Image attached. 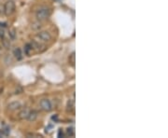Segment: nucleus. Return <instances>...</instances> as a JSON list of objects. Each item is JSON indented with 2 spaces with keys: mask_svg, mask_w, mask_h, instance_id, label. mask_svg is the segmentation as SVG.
<instances>
[{
  "mask_svg": "<svg viewBox=\"0 0 168 138\" xmlns=\"http://www.w3.org/2000/svg\"><path fill=\"white\" fill-rule=\"evenodd\" d=\"M51 15V11L48 9H41L39 10L37 12V18L39 21H43V20H46L50 17Z\"/></svg>",
  "mask_w": 168,
  "mask_h": 138,
  "instance_id": "f03ea898",
  "label": "nucleus"
},
{
  "mask_svg": "<svg viewBox=\"0 0 168 138\" xmlns=\"http://www.w3.org/2000/svg\"><path fill=\"white\" fill-rule=\"evenodd\" d=\"M14 10H15V3L12 0L7 1L5 6H4V10H3L6 16H10L14 12Z\"/></svg>",
  "mask_w": 168,
  "mask_h": 138,
  "instance_id": "f257e3e1",
  "label": "nucleus"
},
{
  "mask_svg": "<svg viewBox=\"0 0 168 138\" xmlns=\"http://www.w3.org/2000/svg\"><path fill=\"white\" fill-rule=\"evenodd\" d=\"M32 50H33V48H32L31 44H26L25 47V53L26 55H28V56H29L30 53H31V52H32Z\"/></svg>",
  "mask_w": 168,
  "mask_h": 138,
  "instance_id": "9b49d317",
  "label": "nucleus"
},
{
  "mask_svg": "<svg viewBox=\"0 0 168 138\" xmlns=\"http://www.w3.org/2000/svg\"><path fill=\"white\" fill-rule=\"evenodd\" d=\"M68 61H69L70 65H71L72 66H75V63H76V53H75V52H72V53L69 55Z\"/></svg>",
  "mask_w": 168,
  "mask_h": 138,
  "instance_id": "1a4fd4ad",
  "label": "nucleus"
},
{
  "mask_svg": "<svg viewBox=\"0 0 168 138\" xmlns=\"http://www.w3.org/2000/svg\"><path fill=\"white\" fill-rule=\"evenodd\" d=\"M28 114H29V110L25 109V110H23V111H21L19 113L18 117H19L20 120H25V119H27Z\"/></svg>",
  "mask_w": 168,
  "mask_h": 138,
  "instance_id": "6e6552de",
  "label": "nucleus"
},
{
  "mask_svg": "<svg viewBox=\"0 0 168 138\" xmlns=\"http://www.w3.org/2000/svg\"><path fill=\"white\" fill-rule=\"evenodd\" d=\"M40 107L44 110V111L49 112L53 109V105H51V101L48 99H43L40 101Z\"/></svg>",
  "mask_w": 168,
  "mask_h": 138,
  "instance_id": "7ed1b4c3",
  "label": "nucleus"
},
{
  "mask_svg": "<svg viewBox=\"0 0 168 138\" xmlns=\"http://www.w3.org/2000/svg\"><path fill=\"white\" fill-rule=\"evenodd\" d=\"M67 133H68L69 136H73L75 135V130H74V128H68V129H67Z\"/></svg>",
  "mask_w": 168,
  "mask_h": 138,
  "instance_id": "dca6fc26",
  "label": "nucleus"
},
{
  "mask_svg": "<svg viewBox=\"0 0 168 138\" xmlns=\"http://www.w3.org/2000/svg\"><path fill=\"white\" fill-rule=\"evenodd\" d=\"M75 108V101L74 100H69L67 103V110L68 111H74Z\"/></svg>",
  "mask_w": 168,
  "mask_h": 138,
  "instance_id": "9d476101",
  "label": "nucleus"
},
{
  "mask_svg": "<svg viewBox=\"0 0 168 138\" xmlns=\"http://www.w3.org/2000/svg\"><path fill=\"white\" fill-rule=\"evenodd\" d=\"M41 28V23L40 22H34L33 24H32V29L34 30H39Z\"/></svg>",
  "mask_w": 168,
  "mask_h": 138,
  "instance_id": "4468645a",
  "label": "nucleus"
},
{
  "mask_svg": "<svg viewBox=\"0 0 168 138\" xmlns=\"http://www.w3.org/2000/svg\"><path fill=\"white\" fill-rule=\"evenodd\" d=\"M38 112L37 111H29V114L27 116V119L29 121H35L38 119Z\"/></svg>",
  "mask_w": 168,
  "mask_h": 138,
  "instance_id": "423d86ee",
  "label": "nucleus"
},
{
  "mask_svg": "<svg viewBox=\"0 0 168 138\" xmlns=\"http://www.w3.org/2000/svg\"><path fill=\"white\" fill-rule=\"evenodd\" d=\"M0 37H4V31L3 30H1V29H0Z\"/></svg>",
  "mask_w": 168,
  "mask_h": 138,
  "instance_id": "a211bd4d",
  "label": "nucleus"
},
{
  "mask_svg": "<svg viewBox=\"0 0 168 138\" xmlns=\"http://www.w3.org/2000/svg\"><path fill=\"white\" fill-rule=\"evenodd\" d=\"M2 45L4 48H6V49H10V40H8L7 38H4L2 39Z\"/></svg>",
  "mask_w": 168,
  "mask_h": 138,
  "instance_id": "f8f14e48",
  "label": "nucleus"
},
{
  "mask_svg": "<svg viewBox=\"0 0 168 138\" xmlns=\"http://www.w3.org/2000/svg\"><path fill=\"white\" fill-rule=\"evenodd\" d=\"M38 37L39 39H41L42 41H50L51 39V35L47 31H41V32H39L38 34Z\"/></svg>",
  "mask_w": 168,
  "mask_h": 138,
  "instance_id": "20e7f679",
  "label": "nucleus"
},
{
  "mask_svg": "<svg viewBox=\"0 0 168 138\" xmlns=\"http://www.w3.org/2000/svg\"><path fill=\"white\" fill-rule=\"evenodd\" d=\"M2 55V49H1V47H0V56Z\"/></svg>",
  "mask_w": 168,
  "mask_h": 138,
  "instance_id": "6ab92c4d",
  "label": "nucleus"
},
{
  "mask_svg": "<svg viewBox=\"0 0 168 138\" xmlns=\"http://www.w3.org/2000/svg\"><path fill=\"white\" fill-rule=\"evenodd\" d=\"M22 107V105L20 102H12V103H10L9 105H8V108L11 111H14V110H17V109H20Z\"/></svg>",
  "mask_w": 168,
  "mask_h": 138,
  "instance_id": "39448f33",
  "label": "nucleus"
},
{
  "mask_svg": "<svg viewBox=\"0 0 168 138\" xmlns=\"http://www.w3.org/2000/svg\"><path fill=\"white\" fill-rule=\"evenodd\" d=\"M9 35H10V38L11 39V40H14L15 37H16V30L14 28L10 29V32H9Z\"/></svg>",
  "mask_w": 168,
  "mask_h": 138,
  "instance_id": "ddd939ff",
  "label": "nucleus"
},
{
  "mask_svg": "<svg viewBox=\"0 0 168 138\" xmlns=\"http://www.w3.org/2000/svg\"><path fill=\"white\" fill-rule=\"evenodd\" d=\"M61 135L63 136V135H64V133H63V132H62V130H59V133H58V136H59V137H61Z\"/></svg>",
  "mask_w": 168,
  "mask_h": 138,
  "instance_id": "f3484780",
  "label": "nucleus"
},
{
  "mask_svg": "<svg viewBox=\"0 0 168 138\" xmlns=\"http://www.w3.org/2000/svg\"><path fill=\"white\" fill-rule=\"evenodd\" d=\"M13 55L15 56V58L17 59V60H21L23 58V54H22V50L20 48H16L14 50H13Z\"/></svg>",
  "mask_w": 168,
  "mask_h": 138,
  "instance_id": "0eeeda50",
  "label": "nucleus"
},
{
  "mask_svg": "<svg viewBox=\"0 0 168 138\" xmlns=\"http://www.w3.org/2000/svg\"><path fill=\"white\" fill-rule=\"evenodd\" d=\"M1 135H5V136H8V135H10V129L9 128H3L2 131H1Z\"/></svg>",
  "mask_w": 168,
  "mask_h": 138,
  "instance_id": "2eb2a0df",
  "label": "nucleus"
}]
</instances>
